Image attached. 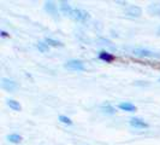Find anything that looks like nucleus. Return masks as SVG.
<instances>
[{
    "mask_svg": "<svg viewBox=\"0 0 160 145\" xmlns=\"http://www.w3.org/2000/svg\"><path fill=\"white\" fill-rule=\"evenodd\" d=\"M69 17H71L72 19L75 21H78V22H86L87 19H89V13L84 10H81V8H70L69 12L66 13Z\"/></svg>",
    "mask_w": 160,
    "mask_h": 145,
    "instance_id": "nucleus-1",
    "label": "nucleus"
},
{
    "mask_svg": "<svg viewBox=\"0 0 160 145\" xmlns=\"http://www.w3.org/2000/svg\"><path fill=\"white\" fill-rule=\"evenodd\" d=\"M64 67L66 69L76 70V72H83V70H86L84 63H83L82 61H78V59H71V61L66 62L64 64Z\"/></svg>",
    "mask_w": 160,
    "mask_h": 145,
    "instance_id": "nucleus-2",
    "label": "nucleus"
},
{
    "mask_svg": "<svg viewBox=\"0 0 160 145\" xmlns=\"http://www.w3.org/2000/svg\"><path fill=\"white\" fill-rule=\"evenodd\" d=\"M135 56L138 57H149V58H160L159 53H155V52H152L149 50H144V48H136L132 51Z\"/></svg>",
    "mask_w": 160,
    "mask_h": 145,
    "instance_id": "nucleus-3",
    "label": "nucleus"
},
{
    "mask_svg": "<svg viewBox=\"0 0 160 145\" xmlns=\"http://www.w3.org/2000/svg\"><path fill=\"white\" fill-rule=\"evenodd\" d=\"M1 87L5 89V91H8V92H12L17 89V83L15 81L8 80L6 78H2L1 79Z\"/></svg>",
    "mask_w": 160,
    "mask_h": 145,
    "instance_id": "nucleus-4",
    "label": "nucleus"
},
{
    "mask_svg": "<svg viewBox=\"0 0 160 145\" xmlns=\"http://www.w3.org/2000/svg\"><path fill=\"white\" fill-rule=\"evenodd\" d=\"M141 13H142V10L138 8V6H129V8H127V10H125V16L128 17H140L141 16Z\"/></svg>",
    "mask_w": 160,
    "mask_h": 145,
    "instance_id": "nucleus-5",
    "label": "nucleus"
},
{
    "mask_svg": "<svg viewBox=\"0 0 160 145\" xmlns=\"http://www.w3.org/2000/svg\"><path fill=\"white\" fill-rule=\"evenodd\" d=\"M130 125L135 128H147L148 127V123L144 122L143 120L138 119V117H131L130 119Z\"/></svg>",
    "mask_w": 160,
    "mask_h": 145,
    "instance_id": "nucleus-6",
    "label": "nucleus"
},
{
    "mask_svg": "<svg viewBox=\"0 0 160 145\" xmlns=\"http://www.w3.org/2000/svg\"><path fill=\"white\" fill-rule=\"evenodd\" d=\"M45 10L47 11L48 13H51L52 16H57L58 15L57 6L54 5V3H52V1H46L45 3Z\"/></svg>",
    "mask_w": 160,
    "mask_h": 145,
    "instance_id": "nucleus-7",
    "label": "nucleus"
},
{
    "mask_svg": "<svg viewBox=\"0 0 160 145\" xmlns=\"http://www.w3.org/2000/svg\"><path fill=\"white\" fill-rule=\"evenodd\" d=\"M99 58L101 59V61H104L106 63H111L113 62L114 59H116V57L111 55V53H108V52H105V51H101L100 53H99Z\"/></svg>",
    "mask_w": 160,
    "mask_h": 145,
    "instance_id": "nucleus-8",
    "label": "nucleus"
},
{
    "mask_svg": "<svg viewBox=\"0 0 160 145\" xmlns=\"http://www.w3.org/2000/svg\"><path fill=\"white\" fill-rule=\"evenodd\" d=\"M118 108H119L120 110H123V111H129V113L136 111V106L134 104H131V103H120L118 105Z\"/></svg>",
    "mask_w": 160,
    "mask_h": 145,
    "instance_id": "nucleus-9",
    "label": "nucleus"
},
{
    "mask_svg": "<svg viewBox=\"0 0 160 145\" xmlns=\"http://www.w3.org/2000/svg\"><path fill=\"white\" fill-rule=\"evenodd\" d=\"M148 12L151 15H155V16H160V4H151L148 6Z\"/></svg>",
    "mask_w": 160,
    "mask_h": 145,
    "instance_id": "nucleus-10",
    "label": "nucleus"
},
{
    "mask_svg": "<svg viewBox=\"0 0 160 145\" xmlns=\"http://www.w3.org/2000/svg\"><path fill=\"white\" fill-rule=\"evenodd\" d=\"M8 105L12 109V110H15V111H21V109H22L21 104H19L18 102H16V100H13V99H8Z\"/></svg>",
    "mask_w": 160,
    "mask_h": 145,
    "instance_id": "nucleus-11",
    "label": "nucleus"
},
{
    "mask_svg": "<svg viewBox=\"0 0 160 145\" xmlns=\"http://www.w3.org/2000/svg\"><path fill=\"white\" fill-rule=\"evenodd\" d=\"M45 42L47 44L48 46H54V47H58V46L62 47V46H63L62 42H59V41H57V40H53V39H51V38H46Z\"/></svg>",
    "mask_w": 160,
    "mask_h": 145,
    "instance_id": "nucleus-12",
    "label": "nucleus"
},
{
    "mask_svg": "<svg viewBox=\"0 0 160 145\" xmlns=\"http://www.w3.org/2000/svg\"><path fill=\"white\" fill-rule=\"evenodd\" d=\"M101 110H102L105 114H114L116 111H117V110H116L113 106H111V105H108V104L102 105V106H101Z\"/></svg>",
    "mask_w": 160,
    "mask_h": 145,
    "instance_id": "nucleus-13",
    "label": "nucleus"
},
{
    "mask_svg": "<svg viewBox=\"0 0 160 145\" xmlns=\"http://www.w3.org/2000/svg\"><path fill=\"white\" fill-rule=\"evenodd\" d=\"M8 139L10 142H12V143H19L22 140V137L19 134H11V136L8 137Z\"/></svg>",
    "mask_w": 160,
    "mask_h": 145,
    "instance_id": "nucleus-14",
    "label": "nucleus"
},
{
    "mask_svg": "<svg viewBox=\"0 0 160 145\" xmlns=\"http://www.w3.org/2000/svg\"><path fill=\"white\" fill-rule=\"evenodd\" d=\"M38 48L40 50L41 52H47L48 50H49V46H48L47 44H45V42H39L38 44Z\"/></svg>",
    "mask_w": 160,
    "mask_h": 145,
    "instance_id": "nucleus-15",
    "label": "nucleus"
},
{
    "mask_svg": "<svg viewBox=\"0 0 160 145\" xmlns=\"http://www.w3.org/2000/svg\"><path fill=\"white\" fill-rule=\"evenodd\" d=\"M59 121L60 122H63L65 125H72V121L69 119V117H66L64 115H62V116H59Z\"/></svg>",
    "mask_w": 160,
    "mask_h": 145,
    "instance_id": "nucleus-16",
    "label": "nucleus"
},
{
    "mask_svg": "<svg viewBox=\"0 0 160 145\" xmlns=\"http://www.w3.org/2000/svg\"><path fill=\"white\" fill-rule=\"evenodd\" d=\"M1 36H4V38H6V36H8V34L6 32H4V30H1Z\"/></svg>",
    "mask_w": 160,
    "mask_h": 145,
    "instance_id": "nucleus-17",
    "label": "nucleus"
},
{
    "mask_svg": "<svg viewBox=\"0 0 160 145\" xmlns=\"http://www.w3.org/2000/svg\"><path fill=\"white\" fill-rule=\"evenodd\" d=\"M159 34H160V29H159Z\"/></svg>",
    "mask_w": 160,
    "mask_h": 145,
    "instance_id": "nucleus-18",
    "label": "nucleus"
},
{
    "mask_svg": "<svg viewBox=\"0 0 160 145\" xmlns=\"http://www.w3.org/2000/svg\"><path fill=\"white\" fill-rule=\"evenodd\" d=\"M159 81H160V79H159Z\"/></svg>",
    "mask_w": 160,
    "mask_h": 145,
    "instance_id": "nucleus-19",
    "label": "nucleus"
}]
</instances>
